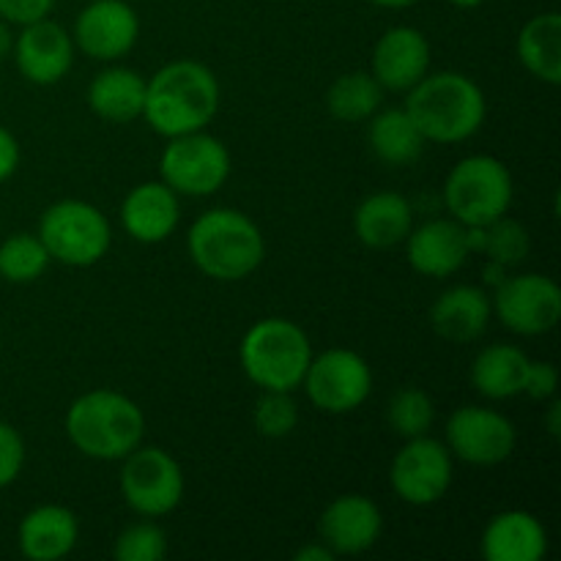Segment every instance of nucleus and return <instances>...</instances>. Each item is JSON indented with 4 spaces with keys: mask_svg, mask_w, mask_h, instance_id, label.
I'll return each mask as SVG.
<instances>
[{
    "mask_svg": "<svg viewBox=\"0 0 561 561\" xmlns=\"http://www.w3.org/2000/svg\"><path fill=\"white\" fill-rule=\"evenodd\" d=\"M217 110V75L201 60H170L146 80L142 118L164 140L206 129Z\"/></svg>",
    "mask_w": 561,
    "mask_h": 561,
    "instance_id": "obj_1",
    "label": "nucleus"
},
{
    "mask_svg": "<svg viewBox=\"0 0 561 561\" xmlns=\"http://www.w3.org/2000/svg\"><path fill=\"white\" fill-rule=\"evenodd\" d=\"M405 113L420 126L422 137L438 146H453L474 137L488 115L482 88L460 71H427L409 91Z\"/></svg>",
    "mask_w": 561,
    "mask_h": 561,
    "instance_id": "obj_2",
    "label": "nucleus"
},
{
    "mask_svg": "<svg viewBox=\"0 0 561 561\" xmlns=\"http://www.w3.org/2000/svg\"><path fill=\"white\" fill-rule=\"evenodd\" d=\"M186 250L197 272L217 283H239L255 274L266 257V239L255 219L239 208H211L192 222Z\"/></svg>",
    "mask_w": 561,
    "mask_h": 561,
    "instance_id": "obj_3",
    "label": "nucleus"
},
{
    "mask_svg": "<svg viewBox=\"0 0 561 561\" xmlns=\"http://www.w3.org/2000/svg\"><path fill=\"white\" fill-rule=\"evenodd\" d=\"M66 436L71 447L91 460H124L146 438V414L115 389H91L66 411Z\"/></svg>",
    "mask_w": 561,
    "mask_h": 561,
    "instance_id": "obj_4",
    "label": "nucleus"
},
{
    "mask_svg": "<svg viewBox=\"0 0 561 561\" xmlns=\"http://www.w3.org/2000/svg\"><path fill=\"white\" fill-rule=\"evenodd\" d=\"M310 359V337L299 323L288 318H261L247 329L239 345L244 376L257 389H268V392H296Z\"/></svg>",
    "mask_w": 561,
    "mask_h": 561,
    "instance_id": "obj_5",
    "label": "nucleus"
},
{
    "mask_svg": "<svg viewBox=\"0 0 561 561\" xmlns=\"http://www.w3.org/2000/svg\"><path fill=\"white\" fill-rule=\"evenodd\" d=\"M442 195L449 217L466 228H485L513 206V173L502 159L474 153L449 170Z\"/></svg>",
    "mask_w": 561,
    "mask_h": 561,
    "instance_id": "obj_6",
    "label": "nucleus"
},
{
    "mask_svg": "<svg viewBox=\"0 0 561 561\" xmlns=\"http://www.w3.org/2000/svg\"><path fill=\"white\" fill-rule=\"evenodd\" d=\"M38 239L53 261L71 268H88L107 255L113 230L93 203L66 197L44 208L38 219Z\"/></svg>",
    "mask_w": 561,
    "mask_h": 561,
    "instance_id": "obj_7",
    "label": "nucleus"
},
{
    "mask_svg": "<svg viewBox=\"0 0 561 561\" xmlns=\"http://www.w3.org/2000/svg\"><path fill=\"white\" fill-rule=\"evenodd\" d=\"M230 151L219 137L206 129L190 135L168 137L162 157H159V179L186 197H208L222 190L230 179Z\"/></svg>",
    "mask_w": 561,
    "mask_h": 561,
    "instance_id": "obj_8",
    "label": "nucleus"
},
{
    "mask_svg": "<svg viewBox=\"0 0 561 561\" xmlns=\"http://www.w3.org/2000/svg\"><path fill=\"white\" fill-rule=\"evenodd\" d=\"M121 496L140 518H164L184 499V471L162 447L140 444L121 460Z\"/></svg>",
    "mask_w": 561,
    "mask_h": 561,
    "instance_id": "obj_9",
    "label": "nucleus"
},
{
    "mask_svg": "<svg viewBox=\"0 0 561 561\" xmlns=\"http://www.w3.org/2000/svg\"><path fill=\"white\" fill-rule=\"evenodd\" d=\"M301 387L307 400L323 414H351L370 398L373 370L356 351L327 348L312 354Z\"/></svg>",
    "mask_w": 561,
    "mask_h": 561,
    "instance_id": "obj_10",
    "label": "nucleus"
},
{
    "mask_svg": "<svg viewBox=\"0 0 561 561\" xmlns=\"http://www.w3.org/2000/svg\"><path fill=\"white\" fill-rule=\"evenodd\" d=\"M453 453L438 438H405L389 469V485L400 502L411 507H431L453 488Z\"/></svg>",
    "mask_w": 561,
    "mask_h": 561,
    "instance_id": "obj_11",
    "label": "nucleus"
},
{
    "mask_svg": "<svg viewBox=\"0 0 561 561\" xmlns=\"http://www.w3.org/2000/svg\"><path fill=\"white\" fill-rule=\"evenodd\" d=\"M491 305L499 321L520 337L548 334L561 321V288L546 274H507Z\"/></svg>",
    "mask_w": 561,
    "mask_h": 561,
    "instance_id": "obj_12",
    "label": "nucleus"
},
{
    "mask_svg": "<svg viewBox=\"0 0 561 561\" xmlns=\"http://www.w3.org/2000/svg\"><path fill=\"white\" fill-rule=\"evenodd\" d=\"M444 444L453 458L469 466H499L515 453L518 431L513 422L496 409L485 405H460L447 420Z\"/></svg>",
    "mask_w": 561,
    "mask_h": 561,
    "instance_id": "obj_13",
    "label": "nucleus"
},
{
    "mask_svg": "<svg viewBox=\"0 0 561 561\" xmlns=\"http://www.w3.org/2000/svg\"><path fill=\"white\" fill-rule=\"evenodd\" d=\"M140 36V16L126 0H91L77 14L71 38L91 60L113 64L131 53Z\"/></svg>",
    "mask_w": 561,
    "mask_h": 561,
    "instance_id": "obj_14",
    "label": "nucleus"
},
{
    "mask_svg": "<svg viewBox=\"0 0 561 561\" xmlns=\"http://www.w3.org/2000/svg\"><path fill=\"white\" fill-rule=\"evenodd\" d=\"M75 38L66 27L44 20L22 25L20 36H14V60L20 75L33 85H55L64 80L75 64Z\"/></svg>",
    "mask_w": 561,
    "mask_h": 561,
    "instance_id": "obj_15",
    "label": "nucleus"
},
{
    "mask_svg": "<svg viewBox=\"0 0 561 561\" xmlns=\"http://www.w3.org/2000/svg\"><path fill=\"white\" fill-rule=\"evenodd\" d=\"M383 531V515L373 499L359 493H345L318 518V537L323 546L332 548L334 557H359L370 551Z\"/></svg>",
    "mask_w": 561,
    "mask_h": 561,
    "instance_id": "obj_16",
    "label": "nucleus"
},
{
    "mask_svg": "<svg viewBox=\"0 0 561 561\" xmlns=\"http://www.w3.org/2000/svg\"><path fill=\"white\" fill-rule=\"evenodd\" d=\"M431 71V42L411 25H394L373 47L370 75L383 91L409 93Z\"/></svg>",
    "mask_w": 561,
    "mask_h": 561,
    "instance_id": "obj_17",
    "label": "nucleus"
},
{
    "mask_svg": "<svg viewBox=\"0 0 561 561\" xmlns=\"http://www.w3.org/2000/svg\"><path fill=\"white\" fill-rule=\"evenodd\" d=\"M405 255H409L411 268L425 277L444 279L458 272L471 255L469 239H466V225L458 219L444 217L431 219V222L411 228L405 236Z\"/></svg>",
    "mask_w": 561,
    "mask_h": 561,
    "instance_id": "obj_18",
    "label": "nucleus"
},
{
    "mask_svg": "<svg viewBox=\"0 0 561 561\" xmlns=\"http://www.w3.org/2000/svg\"><path fill=\"white\" fill-rule=\"evenodd\" d=\"M179 222V195L162 179L131 186L129 195L121 203V225L129 239L140 241V244H159V241L170 239Z\"/></svg>",
    "mask_w": 561,
    "mask_h": 561,
    "instance_id": "obj_19",
    "label": "nucleus"
},
{
    "mask_svg": "<svg viewBox=\"0 0 561 561\" xmlns=\"http://www.w3.org/2000/svg\"><path fill=\"white\" fill-rule=\"evenodd\" d=\"M480 551L485 561H540L548 553V531L526 510H504L488 520Z\"/></svg>",
    "mask_w": 561,
    "mask_h": 561,
    "instance_id": "obj_20",
    "label": "nucleus"
},
{
    "mask_svg": "<svg viewBox=\"0 0 561 561\" xmlns=\"http://www.w3.org/2000/svg\"><path fill=\"white\" fill-rule=\"evenodd\" d=\"M491 318V296L482 288H477V285H453L431 307L433 332L455 345L480 340L485 334Z\"/></svg>",
    "mask_w": 561,
    "mask_h": 561,
    "instance_id": "obj_21",
    "label": "nucleus"
},
{
    "mask_svg": "<svg viewBox=\"0 0 561 561\" xmlns=\"http://www.w3.org/2000/svg\"><path fill=\"white\" fill-rule=\"evenodd\" d=\"M20 553L31 561H60L69 557L80 540V520L64 504H42L22 518Z\"/></svg>",
    "mask_w": 561,
    "mask_h": 561,
    "instance_id": "obj_22",
    "label": "nucleus"
},
{
    "mask_svg": "<svg viewBox=\"0 0 561 561\" xmlns=\"http://www.w3.org/2000/svg\"><path fill=\"white\" fill-rule=\"evenodd\" d=\"M146 77L129 66H107L88 85V107L107 124H131L142 118Z\"/></svg>",
    "mask_w": 561,
    "mask_h": 561,
    "instance_id": "obj_23",
    "label": "nucleus"
},
{
    "mask_svg": "<svg viewBox=\"0 0 561 561\" xmlns=\"http://www.w3.org/2000/svg\"><path fill=\"white\" fill-rule=\"evenodd\" d=\"M414 228L411 203L400 192L367 195L354 211V233L370 250H392L403 244Z\"/></svg>",
    "mask_w": 561,
    "mask_h": 561,
    "instance_id": "obj_24",
    "label": "nucleus"
},
{
    "mask_svg": "<svg viewBox=\"0 0 561 561\" xmlns=\"http://www.w3.org/2000/svg\"><path fill=\"white\" fill-rule=\"evenodd\" d=\"M529 362V356L513 343L485 345L471 362V387L488 400L518 398V394H524V378Z\"/></svg>",
    "mask_w": 561,
    "mask_h": 561,
    "instance_id": "obj_25",
    "label": "nucleus"
},
{
    "mask_svg": "<svg viewBox=\"0 0 561 561\" xmlns=\"http://www.w3.org/2000/svg\"><path fill=\"white\" fill-rule=\"evenodd\" d=\"M367 142L376 153L378 162L392 164V168H405L414 164L425 151V137L420 126L414 124L405 107L376 110L367 118Z\"/></svg>",
    "mask_w": 561,
    "mask_h": 561,
    "instance_id": "obj_26",
    "label": "nucleus"
},
{
    "mask_svg": "<svg viewBox=\"0 0 561 561\" xmlns=\"http://www.w3.org/2000/svg\"><path fill=\"white\" fill-rule=\"evenodd\" d=\"M518 60L531 77L546 85L561 82V16L557 11L537 14L520 27L518 33Z\"/></svg>",
    "mask_w": 561,
    "mask_h": 561,
    "instance_id": "obj_27",
    "label": "nucleus"
},
{
    "mask_svg": "<svg viewBox=\"0 0 561 561\" xmlns=\"http://www.w3.org/2000/svg\"><path fill=\"white\" fill-rule=\"evenodd\" d=\"M383 88L370 71H345L329 85L327 110L343 124H362L381 110Z\"/></svg>",
    "mask_w": 561,
    "mask_h": 561,
    "instance_id": "obj_28",
    "label": "nucleus"
},
{
    "mask_svg": "<svg viewBox=\"0 0 561 561\" xmlns=\"http://www.w3.org/2000/svg\"><path fill=\"white\" fill-rule=\"evenodd\" d=\"M53 263L38 233H14L0 244V277L5 283H36Z\"/></svg>",
    "mask_w": 561,
    "mask_h": 561,
    "instance_id": "obj_29",
    "label": "nucleus"
},
{
    "mask_svg": "<svg viewBox=\"0 0 561 561\" xmlns=\"http://www.w3.org/2000/svg\"><path fill=\"white\" fill-rule=\"evenodd\" d=\"M433 420H436V405L420 387L398 389L387 405V422L400 438L425 436L431 433Z\"/></svg>",
    "mask_w": 561,
    "mask_h": 561,
    "instance_id": "obj_30",
    "label": "nucleus"
},
{
    "mask_svg": "<svg viewBox=\"0 0 561 561\" xmlns=\"http://www.w3.org/2000/svg\"><path fill=\"white\" fill-rule=\"evenodd\" d=\"M529 250L531 236L526 225L507 217V214L482 228V255H488V261L502 263L507 268L518 266L526 261Z\"/></svg>",
    "mask_w": 561,
    "mask_h": 561,
    "instance_id": "obj_31",
    "label": "nucleus"
},
{
    "mask_svg": "<svg viewBox=\"0 0 561 561\" xmlns=\"http://www.w3.org/2000/svg\"><path fill=\"white\" fill-rule=\"evenodd\" d=\"M252 422L263 438H285L299 425V405H296L294 392H268L261 389L255 409H252Z\"/></svg>",
    "mask_w": 561,
    "mask_h": 561,
    "instance_id": "obj_32",
    "label": "nucleus"
},
{
    "mask_svg": "<svg viewBox=\"0 0 561 561\" xmlns=\"http://www.w3.org/2000/svg\"><path fill=\"white\" fill-rule=\"evenodd\" d=\"M164 553H168V535L151 518L126 526L113 546V557L118 561H159Z\"/></svg>",
    "mask_w": 561,
    "mask_h": 561,
    "instance_id": "obj_33",
    "label": "nucleus"
},
{
    "mask_svg": "<svg viewBox=\"0 0 561 561\" xmlns=\"http://www.w3.org/2000/svg\"><path fill=\"white\" fill-rule=\"evenodd\" d=\"M25 466V442L20 431L0 420V488H9Z\"/></svg>",
    "mask_w": 561,
    "mask_h": 561,
    "instance_id": "obj_34",
    "label": "nucleus"
},
{
    "mask_svg": "<svg viewBox=\"0 0 561 561\" xmlns=\"http://www.w3.org/2000/svg\"><path fill=\"white\" fill-rule=\"evenodd\" d=\"M559 389V370L557 365L551 362H529L526 367V378H524V394L526 398L537 400H551Z\"/></svg>",
    "mask_w": 561,
    "mask_h": 561,
    "instance_id": "obj_35",
    "label": "nucleus"
},
{
    "mask_svg": "<svg viewBox=\"0 0 561 561\" xmlns=\"http://www.w3.org/2000/svg\"><path fill=\"white\" fill-rule=\"evenodd\" d=\"M55 0H0V20L9 25H31L53 14Z\"/></svg>",
    "mask_w": 561,
    "mask_h": 561,
    "instance_id": "obj_36",
    "label": "nucleus"
},
{
    "mask_svg": "<svg viewBox=\"0 0 561 561\" xmlns=\"http://www.w3.org/2000/svg\"><path fill=\"white\" fill-rule=\"evenodd\" d=\"M20 168V142L5 126H0V184L9 181Z\"/></svg>",
    "mask_w": 561,
    "mask_h": 561,
    "instance_id": "obj_37",
    "label": "nucleus"
},
{
    "mask_svg": "<svg viewBox=\"0 0 561 561\" xmlns=\"http://www.w3.org/2000/svg\"><path fill=\"white\" fill-rule=\"evenodd\" d=\"M294 559L296 561H334L337 557L332 553V548L323 546L321 540H316V542H310V546L299 548V551L294 553Z\"/></svg>",
    "mask_w": 561,
    "mask_h": 561,
    "instance_id": "obj_38",
    "label": "nucleus"
},
{
    "mask_svg": "<svg viewBox=\"0 0 561 561\" xmlns=\"http://www.w3.org/2000/svg\"><path fill=\"white\" fill-rule=\"evenodd\" d=\"M11 49H14V33H11L9 22L0 20V60L9 58Z\"/></svg>",
    "mask_w": 561,
    "mask_h": 561,
    "instance_id": "obj_39",
    "label": "nucleus"
},
{
    "mask_svg": "<svg viewBox=\"0 0 561 561\" xmlns=\"http://www.w3.org/2000/svg\"><path fill=\"white\" fill-rule=\"evenodd\" d=\"M504 277H507V266H502V263L488 261V266H485V283H488V285H493V288H496V285L502 283Z\"/></svg>",
    "mask_w": 561,
    "mask_h": 561,
    "instance_id": "obj_40",
    "label": "nucleus"
},
{
    "mask_svg": "<svg viewBox=\"0 0 561 561\" xmlns=\"http://www.w3.org/2000/svg\"><path fill=\"white\" fill-rule=\"evenodd\" d=\"M559 416H561V403H559V400H553L551 409H548V416H546V427H548V433H551L553 438H559V431H561Z\"/></svg>",
    "mask_w": 561,
    "mask_h": 561,
    "instance_id": "obj_41",
    "label": "nucleus"
},
{
    "mask_svg": "<svg viewBox=\"0 0 561 561\" xmlns=\"http://www.w3.org/2000/svg\"><path fill=\"white\" fill-rule=\"evenodd\" d=\"M373 5H381V9H409V5L420 3V0H370Z\"/></svg>",
    "mask_w": 561,
    "mask_h": 561,
    "instance_id": "obj_42",
    "label": "nucleus"
},
{
    "mask_svg": "<svg viewBox=\"0 0 561 561\" xmlns=\"http://www.w3.org/2000/svg\"><path fill=\"white\" fill-rule=\"evenodd\" d=\"M453 5H458V9H477V5H482L485 0H449Z\"/></svg>",
    "mask_w": 561,
    "mask_h": 561,
    "instance_id": "obj_43",
    "label": "nucleus"
}]
</instances>
